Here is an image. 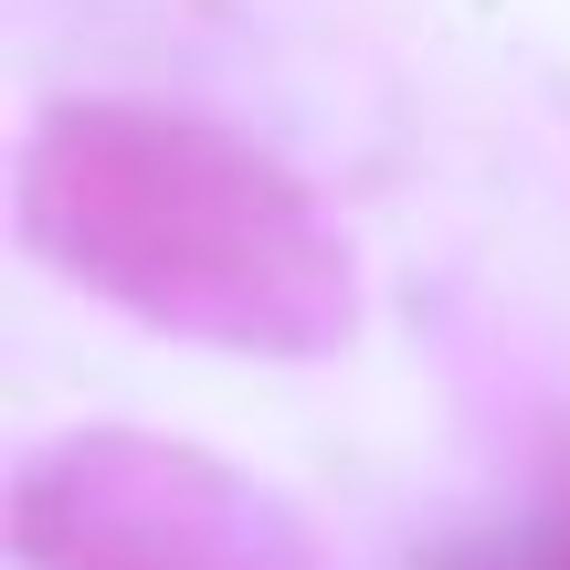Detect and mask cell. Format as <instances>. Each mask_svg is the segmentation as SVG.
Segmentation results:
<instances>
[{"label":"cell","mask_w":570,"mask_h":570,"mask_svg":"<svg viewBox=\"0 0 570 570\" xmlns=\"http://www.w3.org/2000/svg\"><path fill=\"white\" fill-rule=\"evenodd\" d=\"M21 244L117 317L244 360H327L360 306L317 190L169 106H53L21 148Z\"/></svg>","instance_id":"1"},{"label":"cell","mask_w":570,"mask_h":570,"mask_svg":"<svg viewBox=\"0 0 570 570\" xmlns=\"http://www.w3.org/2000/svg\"><path fill=\"white\" fill-rule=\"evenodd\" d=\"M550 570H570V539H560V550H550Z\"/></svg>","instance_id":"3"},{"label":"cell","mask_w":570,"mask_h":570,"mask_svg":"<svg viewBox=\"0 0 570 570\" xmlns=\"http://www.w3.org/2000/svg\"><path fill=\"white\" fill-rule=\"evenodd\" d=\"M32 570H317V539L223 454L159 433H75L11 487Z\"/></svg>","instance_id":"2"}]
</instances>
